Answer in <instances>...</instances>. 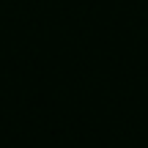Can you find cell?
Masks as SVG:
<instances>
[]
</instances>
